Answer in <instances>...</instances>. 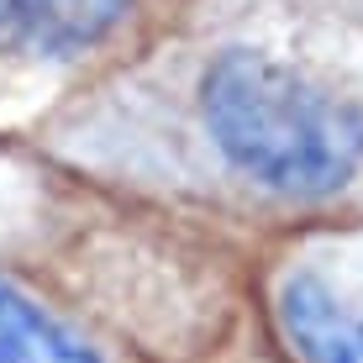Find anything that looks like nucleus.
<instances>
[{
    "mask_svg": "<svg viewBox=\"0 0 363 363\" xmlns=\"http://www.w3.org/2000/svg\"><path fill=\"white\" fill-rule=\"evenodd\" d=\"M200 121L237 174L279 195H327L363 164V111L274 53L227 48L200 74Z\"/></svg>",
    "mask_w": 363,
    "mask_h": 363,
    "instance_id": "nucleus-1",
    "label": "nucleus"
},
{
    "mask_svg": "<svg viewBox=\"0 0 363 363\" xmlns=\"http://www.w3.org/2000/svg\"><path fill=\"white\" fill-rule=\"evenodd\" d=\"M143 0H0V58L74 64L121 43Z\"/></svg>",
    "mask_w": 363,
    "mask_h": 363,
    "instance_id": "nucleus-2",
    "label": "nucleus"
},
{
    "mask_svg": "<svg viewBox=\"0 0 363 363\" xmlns=\"http://www.w3.org/2000/svg\"><path fill=\"white\" fill-rule=\"evenodd\" d=\"M279 327L306 363H363V311L311 274L279 290Z\"/></svg>",
    "mask_w": 363,
    "mask_h": 363,
    "instance_id": "nucleus-3",
    "label": "nucleus"
},
{
    "mask_svg": "<svg viewBox=\"0 0 363 363\" xmlns=\"http://www.w3.org/2000/svg\"><path fill=\"white\" fill-rule=\"evenodd\" d=\"M0 363H95V353L74 342L43 306L0 284Z\"/></svg>",
    "mask_w": 363,
    "mask_h": 363,
    "instance_id": "nucleus-4",
    "label": "nucleus"
}]
</instances>
